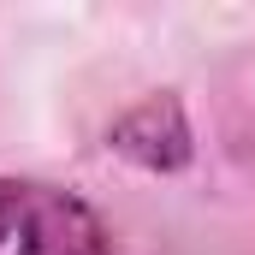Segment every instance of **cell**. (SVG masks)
I'll list each match as a JSON object with an SVG mask.
<instances>
[{
	"mask_svg": "<svg viewBox=\"0 0 255 255\" xmlns=\"http://www.w3.org/2000/svg\"><path fill=\"white\" fill-rule=\"evenodd\" d=\"M0 255H125L107 220L48 178H0Z\"/></svg>",
	"mask_w": 255,
	"mask_h": 255,
	"instance_id": "obj_1",
	"label": "cell"
}]
</instances>
